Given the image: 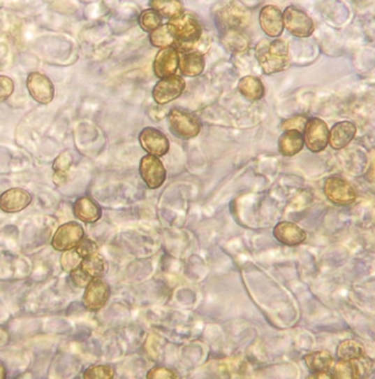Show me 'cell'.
Here are the masks:
<instances>
[{
    "label": "cell",
    "instance_id": "6da1fadb",
    "mask_svg": "<svg viewBox=\"0 0 375 379\" xmlns=\"http://www.w3.org/2000/svg\"><path fill=\"white\" fill-rule=\"evenodd\" d=\"M175 38V48L179 52L197 51L203 38V30L198 19L189 13H182L167 23Z\"/></svg>",
    "mask_w": 375,
    "mask_h": 379
},
{
    "label": "cell",
    "instance_id": "7a4b0ae2",
    "mask_svg": "<svg viewBox=\"0 0 375 379\" xmlns=\"http://www.w3.org/2000/svg\"><path fill=\"white\" fill-rule=\"evenodd\" d=\"M256 59L267 75L284 72L290 66L288 45L284 40H261L256 46Z\"/></svg>",
    "mask_w": 375,
    "mask_h": 379
},
{
    "label": "cell",
    "instance_id": "3957f363",
    "mask_svg": "<svg viewBox=\"0 0 375 379\" xmlns=\"http://www.w3.org/2000/svg\"><path fill=\"white\" fill-rule=\"evenodd\" d=\"M169 128L171 132L184 140L196 138L201 131L199 119L192 113L180 109H172L168 115Z\"/></svg>",
    "mask_w": 375,
    "mask_h": 379
},
{
    "label": "cell",
    "instance_id": "277c9868",
    "mask_svg": "<svg viewBox=\"0 0 375 379\" xmlns=\"http://www.w3.org/2000/svg\"><path fill=\"white\" fill-rule=\"evenodd\" d=\"M284 28L297 38H309L315 30L314 21L305 11L295 6H288L284 13Z\"/></svg>",
    "mask_w": 375,
    "mask_h": 379
},
{
    "label": "cell",
    "instance_id": "5b68a950",
    "mask_svg": "<svg viewBox=\"0 0 375 379\" xmlns=\"http://www.w3.org/2000/svg\"><path fill=\"white\" fill-rule=\"evenodd\" d=\"M324 192L328 200L334 205H351L357 199L355 187L340 176L328 177L325 182Z\"/></svg>",
    "mask_w": 375,
    "mask_h": 379
},
{
    "label": "cell",
    "instance_id": "8992f818",
    "mask_svg": "<svg viewBox=\"0 0 375 379\" xmlns=\"http://www.w3.org/2000/svg\"><path fill=\"white\" fill-rule=\"evenodd\" d=\"M184 90H186V82L184 78L175 74L161 78L159 82L155 85L152 95H153L156 103L167 105V103L178 99L182 95Z\"/></svg>",
    "mask_w": 375,
    "mask_h": 379
},
{
    "label": "cell",
    "instance_id": "52a82bcc",
    "mask_svg": "<svg viewBox=\"0 0 375 379\" xmlns=\"http://www.w3.org/2000/svg\"><path fill=\"white\" fill-rule=\"evenodd\" d=\"M304 144L314 153L324 151L330 142V130L325 121L319 118L307 120L304 129Z\"/></svg>",
    "mask_w": 375,
    "mask_h": 379
},
{
    "label": "cell",
    "instance_id": "ba28073f",
    "mask_svg": "<svg viewBox=\"0 0 375 379\" xmlns=\"http://www.w3.org/2000/svg\"><path fill=\"white\" fill-rule=\"evenodd\" d=\"M84 238V228L80 223L67 222L61 224L52 238V246L57 251L66 252L74 250Z\"/></svg>",
    "mask_w": 375,
    "mask_h": 379
},
{
    "label": "cell",
    "instance_id": "9c48e42d",
    "mask_svg": "<svg viewBox=\"0 0 375 379\" xmlns=\"http://www.w3.org/2000/svg\"><path fill=\"white\" fill-rule=\"evenodd\" d=\"M140 174L148 188L157 190L166 180V169L159 157L148 154L142 157L140 163Z\"/></svg>",
    "mask_w": 375,
    "mask_h": 379
},
{
    "label": "cell",
    "instance_id": "30bf717a",
    "mask_svg": "<svg viewBox=\"0 0 375 379\" xmlns=\"http://www.w3.org/2000/svg\"><path fill=\"white\" fill-rule=\"evenodd\" d=\"M27 87L31 97L36 103L42 105H49L53 101L55 96V88L50 77L40 72H32L27 78Z\"/></svg>",
    "mask_w": 375,
    "mask_h": 379
},
{
    "label": "cell",
    "instance_id": "8fae6325",
    "mask_svg": "<svg viewBox=\"0 0 375 379\" xmlns=\"http://www.w3.org/2000/svg\"><path fill=\"white\" fill-rule=\"evenodd\" d=\"M110 298V287L103 278H95L88 284L84 289L82 303L88 311H99L107 305L108 300Z\"/></svg>",
    "mask_w": 375,
    "mask_h": 379
},
{
    "label": "cell",
    "instance_id": "7c38bea8",
    "mask_svg": "<svg viewBox=\"0 0 375 379\" xmlns=\"http://www.w3.org/2000/svg\"><path fill=\"white\" fill-rule=\"evenodd\" d=\"M138 140H140V146L148 154L159 157L168 153V138L157 129L152 128V127L144 128L140 131Z\"/></svg>",
    "mask_w": 375,
    "mask_h": 379
},
{
    "label": "cell",
    "instance_id": "4fadbf2b",
    "mask_svg": "<svg viewBox=\"0 0 375 379\" xmlns=\"http://www.w3.org/2000/svg\"><path fill=\"white\" fill-rule=\"evenodd\" d=\"M32 203V195L23 188H10L0 195V210L17 213L24 210Z\"/></svg>",
    "mask_w": 375,
    "mask_h": 379
},
{
    "label": "cell",
    "instance_id": "5bb4252c",
    "mask_svg": "<svg viewBox=\"0 0 375 379\" xmlns=\"http://www.w3.org/2000/svg\"><path fill=\"white\" fill-rule=\"evenodd\" d=\"M179 57L180 54L175 46L161 49L154 59L153 69L156 77L161 80L176 74L179 69Z\"/></svg>",
    "mask_w": 375,
    "mask_h": 379
},
{
    "label": "cell",
    "instance_id": "9a60e30c",
    "mask_svg": "<svg viewBox=\"0 0 375 379\" xmlns=\"http://www.w3.org/2000/svg\"><path fill=\"white\" fill-rule=\"evenodd\" d=\"M259 23L269 38H277L284 30V13L276 6H265L259 15Z\"/></svg>",
    "mask_w": 375,
    "mask_h": 379
},
{
    "label": "cell",
    "instance_id": "2e32d148",
    "mask_svg": "<svg viewBox=\"0 0 375 379\" xmlns=\"http://www.w3.org/2000/svg\"><path fill=\"white\" fill-rule=\"evenodd\" d=\"M219 17L228 30V29L240 30L247 27L248 23L250 22L249 11L243 6L238 5L234 1L224 6L219 13Z\"/></svg>",
    "mask_w": 375,
    "mask_h": 379
},
{
    "label": "cell",
    "instance_id": "e0dca14e",
    "mask_svg": "<svg viewBox=\"0 0 375 379\" xmlns=\"http://www.w3.org/2000/svg\"><path fill=\"white\" fill-rule=\"evenodd\" d=\"M273 236L280 243L288 246L300 245L307 240V234L295 223L282 221L273 229Z\"/></svg>",
    "mask_w": 375,
    "mask_h": 379
},
{
    "label": "cell",
    "instance_id": "ac0fdd59",
    "mask_svg": "<svg viewBox=\"0 0 375 379\" xmlns=\"http://www.w3.org/2000/svg\"><path fill=\"white\" fill-rule=\"evenodd\" d=\"M357 134V127L350 121H341L332 127L330 131V142L332 149L341 150L349 145L350 142L355 138Z\"/></svg>",
    "mask_w": 375,
    "mask_h": 379
},
{
    "label": "cell",
    "instance_id": "d6986e66",
    "mask_svg": "<svg viewBox=\"0 0 375 379\" xmlns=\"http://www.w3.org/2000/svg\"><path fill=\"white\" fill-rule=\"evenodd\" d=\"M205 67V59L203 54L199 51L184 52L179 57V69L184 76H199L203 73Z\"/></svg>",
    "mask_w": 375,
    "mask_h": 379
},
{
    "label": "cell",
    "instance_id": "ffe728a7",
    "mask_svg": "<svg viewBox=\"0 0 375 379\" xmlns=\"http://www.w3.org/2000/svg\"><path fill=\"white\" fill-rule=\"evenodd\" d=\"M74 215L84 223H95L101 218L103 211L95 200L90 197H80L75 201Z\"/></svg>",
    "mask_w": 375,
    "mask_h": 379
},
{
    "label": "cell",
    "instance_id": "44dd1931",
    "mask_svg": "<svg viewBox=\"0 0 375 379\" xmlns=\"http://www.w3.org/2000/svg\"><path fill=\"white\" fill-rule=\"evenodd\" d=\"M278 148L279 152L284 157H294L303 150V134L297 130L284 131V134L279 138Z\"/></svg>",
    "mask_w": 375,
    "mask_h": 379
},
{
    "label": "cell",
    "instance_id": "7402d4cb",
    "mask_svg": "<svg viewBox=\"0 0 375 379\" xmlns=\"http://www.w3.org/2000/svg\"><path fill=\"white\" fill-rule=\"evenodd\" d=\"M222 44L230 53H244L249 48V38L237 29H228L223 34Z\"/></svg>",
    "mask_w": 375,
    "mask_h": 379
},
{
    "label": "cell",
    "instance_id": "603a6c76",
    "mask_svg": "<svg viewBox=\"0 0 375 379\" xmlns=\"http://www.w3.org/2000/svg\"><path fill=\"white\" fill-rule=\"evenodd\" d=\"M304 361L311 372H330L334 365V357L328 351L311 352L304 357Z\"/></svg>",
    "mask_w": 375,
    "mask_h": 379
},
{
    "label": "cell",
    "instance_id": "cb8c5ba5",
    "mask_svg": "<svg viewBox=\"0 0 375 379\" xmlns=\"http://www.w3.org/2000/svg\"><path fill=\"white\" fill-rule=\"evenodd\" d=\"M240 95L250 101H257L265 96V86L258 77L245 76L238 83Z\"/></svg>",
    "mask_w": 375,
    "mask_h": 379
},
{
    "label": "cell",
    "instance_id": "d4e9b609",
    "mask_svg": "<svg viewBox=\"0 0 375 379\" xmlns=\"http://www.w3.org/2000/svg\"><path fill=\"white\" fill-rule=\"evenodd\" d=\"M149 5L163 18H174L184 10L182 0H151Z\"/></svg>",
    "mask_w": 375,
    "mask_h": 379
},
{
    "label": "cell",
    "instance_id": "484cf974",
    "mask_svg": "<svg viewBox=\"0 0 375 379\" xmlns=\"http://www.w3.org/2000/svg\"><path fill=\"white\" fill-rule=\"evenodd\" d=\"M80 266L92 280L103 276L105 272V261L98 252L82 259Z\"/></svg>",
    "mask_w": 375,
    "mask_h": 379
},
{
    "label": "cell",
    "instance_id": "4316f807",
    "mask_svg": "<svg viewBox=\"0 0 375 379\" xmlns=\"http://www.w3.org/2000/svg\"><path fill=\"white\" fill-rule=\"evenodd\" d=\"M332 373L336 378L351 379L362 376L358 359L355 361L340 359L337 363H334Z\"/></svg>",
    "mask_w": 375,
    "mask_h": 379
},
{
    "label": "cell",
    "instance_id": "83f0119b",
    "mask_svg": "<svg viewBox=\"0 0 375 379\" xmlns=\"http://www.w3.org/2000/svg\"><path fill=\"white\" fill-rule=\"evenodd\" d=\"M338 359H345V361H355L365 355V349L359 342L355 340H345L337 346Z\"/></svg>",
    "mask_w": 375,
    "mask_h": 379
},
{
    "label": "cell",
    "instance_id": "f1b7e54d",
    "mask_svg": "<svg viewBox=\"0 0 375 379\" xmlns=\"http://www.w3.org/2000/svg\"><path fill=\"white\" fill-rule=\"evenodd\" d=\"M152 45L159 49H165V48H170L175 45V38L169 30L167 24H161L159 28L151 32L149 36Z\"/></svg>",
    "mask_w": 375,
    "mask_h": 379
},
{
    "label": "cell",
    "instance_id": "f546056e",
    "mask_svg": "<svg viewBox=\"0 0 375 379\" xmlns=\"http://www.w3.org/2000/svg\"><path fill=\"white\" fill-rule=\"evenodd\" d=\"M73 164V157L69 153L68 151L63 152V153L59 154L57 159H55L53 164L54 172V180L59 177V180L57 182V185L63 184V183L66 180L67 172H68L69 169L72 166Z\"/></svg>",
    "mask_w": 375,
    "mask_h": 379
},
{
    "label": "cell",
    "instance_id": "4dcf8cb0",
    "mask_svg": "<svg viewBox=\"0 0 375 379\" xmlns=\"http://www.w3.org/2000/svg\"><path fill=\"white\" fill-rule=\"evenodd\" d=\"M140 28L146 32H153L156 29L161 26V15L154 9H147L140 13L138 19Z\"/></svg>",
    "mask_w": 375,
    "mask_h": 379
},
{
    "label": "cell",
    "instance_id": "1f68e13d",
    "mask_svg": "<svg viewBox=\"0 0 375 379\" xmlns=\"http://www.w3.org/2000/svg\"><path fill=\"white\" fill-rule=\"evenodd\" d=\"M113 377L115 369L109 365H94L84 373V378L86 379H111Z\"/></svg>",
    "mask_w": 375,
    "mask_h": 379
},
{
    "label": "cell",
    "instance_id": "d6a6232c",
    "mask_svg": "<svg viewBox=\"0 0 375 379\" xmlns=\"http://www.w3.org/2000/svg\"><path fill=\"white\" fill-rule=\"evenodd\" d=\"M82 257L77 253L76 250L64 252L61 255V264L66 272H72L73 269H77L82 263Z\"/></svg>",
    "mask_w": 375,
    "mask_h": 379
},
{
    "label": "cell",
    "instance_id": "836d02e7",
    "mask_svg": "<svg viewBox=\"0 0 375 379\" xmlns=\"http://www.w3.org/2000/svg\"><path fill=\"white\" fill-rule=\"evenodd\" d=\"M15 90V82L10 77L0 75V103H5L9 99Z\"/></svg>",
    "mask_w": 375,
    "mask_h": 379
},
{
    "label": "cell",
    "instance_id": "e575fe53",
    "mask_svg": "<svg viewBox=\"0 0 375 379\" xmlns=\"http://www.w3.org/2000/svg\"><path fill=\"white\" fill-rule=\"evenodd\" d=\"M307 119L304 115H295L292 118L284 120L281 124V128L284 131L288 130H297L300 132H304V129L307 126Z\"/></svg>",
    "mask_w": 375,
    "mask_h": 379
},
{
    "label": "cell",
    "instance_id": "d590c367",
    "mask_svg": "<svg viewBox=\"0 0 375 379\" xmlns=\"http://www.w3.org/2000/svg\"><path fill=\"white\" fill-rule=\"evenodd\" d=\"M77 253L80 254L82 259L89 257L91 254L97 253L98 245L95 241H92L91 238H84L82 241L78 243V245L75 248Z\"/></svg>",
    "mask_w": 375,
    "mask_h": 379
},
{
    "label": "cell",
    "instance_id": "8d00e7d4",
    "mask_svg": "<svg viewBox=\"0 0 375 379\" xmlns=\"http://www.w3.org/2000/svg\"><path fill=\"white\" fill-rule=\"evenodd\" d=\"M69 275H71V280H72L73 284L80 288L87 287L88 284L92 280L91 277L88 276V275L80 269V266L73 269L72 272L69 273Z\"/></svg>",
    "mask_w": 375,
    "mask_h": 379
},
{
    "label": "cell",
    "instance_id": "74e56055",
    "mask_svg": "<svg viewBox=\"0 0 375 379\" xmlns=\"http://www.w3.org/2000/svg\"><path fill=\"white\" fill-rule=\"evenodd\" d=\"M146 377L149 379H172L178 378V375L174 371L166 369V367L156 366L147 373V376Z\"/></svg>",
    "mask_w": 375,
    "mask_h": 379
},
{
    "label": "cell",
    "instance_id": "f35d334b",
    "mask_svg": "<svg viewBox=\"0 0 375 379\" xmlns=\"http://www.w3.org/2000/svg\"><path fill=\"white\" fill-rule=\"evenodd\" d=\"M309 377H311V378H332L334 375L330 372H316Z\"/></svg>",
    "mask_w": 375,
    "mask_h": 379
},
{
    "label": "cell",
    "instance_id": "ab89813d",
    "mask_svg": "<svg viewBox=\"0 0 375 379\" xmlns=\"http://www.w3.org/2000/svg\"><path fill=\"white\" fill-rule=\"evenodd\" d=\"M7 377L6 374V369L1 363H0V379H5Z\"/></svg>",
    "mask_w": 375,
    "mask_h": 379
}]
</instances>
